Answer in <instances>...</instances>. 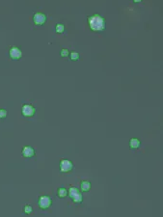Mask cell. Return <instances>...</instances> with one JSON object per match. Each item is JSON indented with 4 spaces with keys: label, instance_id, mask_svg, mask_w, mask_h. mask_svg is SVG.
Masks as SVG:
<instances>
[{
    "label": "cell",
    "instance_id": "1",
    "mask_svg": "<svg viewBox=\"0 0 163 217\" xmlns=\"http://www.w3.org/2000/svg\"><path fill=\"white\" fill-rule=\"evenodd\" d=\"M89 25L93 31H102L105 28V20L100 15H94L89 19Z\"/></svg>",
    "mask_w": 163,
    "mask_h": 217
},
{
    "label": "cell",
    "instance_id": "2",
    "mask_svg": "<svg viewBox=\"0 0 163 217\" xmlns=\"http://www.w3.org/2000/svg\"><path fill=\"white\" fill-rule=\"evenodd\" d=\"M68 195L74 203H77V204H78V203H81L83 200L82 194L80 193L79 190L77 189L76 187H73V186L70 187L68 190Z\"/></svg>",
    "mask_w": 163,
    "mask_h": 217
},
{
    "label": "cell",
    "instance_id": "3",
    "mask_svg": "<svg viewBox=\"0 0 163 217\" xmlns=\"http://www.w3.org/2000/svg\"><path fill=\"white\" fill-rule=\"evenodd\" d=\"M51 205H52V200L50 197L47 196V195H42V196L39 197L38 206L40 208L47 209L48 208H50Z\"/></svg>",
    "mask_w": 163,
    "mask_h": 217
},
{
    "label": "cell",
    "instance_id": "4",
    "mask_svg": "<svg viewBox=\"0 0 163 217\" xmlns=\"http://www.w3.org/2000/svg\"><path fill=\"white\" fill-rule=\"evenodd\" d=\"M59 168L62 173H70L73 169V163L70 159H62L60 161Z\"/></svg>",
    "mask_w": 163,
    "mask_h": 217
},
{
    "label": "cell",
    "instance_id": "5",
    "mask_svg": "<svg viewBox=\"0 0 163 217\" xmlns=\"http://www.w3.org/2000/svg\"><path fill=\"white\" fill-rule=\"evenodd\" d=\"M35 112H36V109L31 104H24L21 108V113L24 117H33Z\"/></svg>",
    "mask_w": 163,
    "mask_h": 217
},
{
    "label": "cell",
    "instance_id": "6",
    "mask_svg": "<svg viewBox=\"0 0 163 217\" xmlns=\"http://www.w3.org/2000/svg\"><path fill=\"white\" fill-rule=\"evenodd\" d=\"M33 20L36 25H39V26L42 25V24H45V22L47 21V16L42 13H36V14H34V16H33Z\"/></svg>",
    "mask_w": 163,
    "mask_h": 217
},
{
    "label": "cell",
    "instance_id": "7",
    "mask_svg": "<svg viewBox=\"0 0 163 217\" xmlns=\"http://www.w3.org/2000/svg\"><path fill=\"white\" fill-rule=\"evenodd\" d=\"M9 55L13 60H19V59L21 58V57H22V52H21V50L19 47H12L10 49Z\"/></svg>",
    "mask_w": 163,
    "mask_h": 217
},
{
    "label": "cell",
    "instance_id": "8",
    "mask_svg": "<svg viewBox=\"0 0 163 217\" xmlns=\"http://www.w3.org/2000/svg\"><path fill=\"white\" fill-rule=\"evenodd\" d=\"M35 154H36V152H35L34 148H32L31 146H25V147L22 149V155L26 158L33 157Z\"/></svg>",
    "mask_w": 163,
    "mask_h": 217
},
{
    "label": "cell",
    "instance_id": "9",
    "mask_svg": "<svg viewBox=\"0 0 163 217\" xmlns=\"http://www.w3.org/2000/svg\"><path fill=\"white\" fill-rule=\"evenodd\" d=\"M141 145V141L138 138H131L129 141V148L131 150H137Z\"/></svg>",
    "mask_w": 163,
    "mask_h": 217
},
{
    "label": "cell",
    "instance_id": "10",
    "mask_svg": "<svg viewBox=\"0 0 163 217\" xmlns=\"http://www.w3.org/2000/svg\"><path fill=\"white\" fill-rule=\"evenodd\" d=\"M91 187H92V184L90 181L88 180H82L80 183V189L82 190L83 192H88L91 190Z\"/></svg>",
    "mask_w": 163,
    "mask_h": 217
},
{
    "label": "cell",
    "instance_id": "11",
    "mask_svg": "<svg viewBox=\"0 0 163 217\" xmlns=\"http://www.w3.org/2000/svg\"><path fill=\"white\" fill-rule=\"evenodd\" d=\"M57 196L60 198H65L66 196H68V189L66 187H59L57 189Z\"/></svg>",
    "mask_w": 163,
    "mask_h": 217
},
{
    "label": "cell",
    "instance_id": "12",
    "mask_svg": "<svg viewBox=\"0 0 163 217\" xmlns=\"http://www.w3.org/2000/svg\"><path fill=\"white\" fill-rule=\"evenodd\" d=\"M33 211V208H32L31 205H25L23 208V212L25 213V214H30Z\"/></svg>",
    "mask_w": 163,
    "mask_h": 217
},
{
    "label": "cell",
    "instance_id": "13",
    "mask_svg": "<svg viewBox=\"0 0 163 217\" xmlns=\"http://www.w3.org/2000/svg\"><path fill=\"white\" fill-rule=\"evenodd\" d=\"M69 56H70V58L72 61H76V60H78L79 57H80L78 52H72V53H70Z\"/></svg>",
    "mask_w": 163,
    "mask_h": 217
},
{
    "label": "cell",
    "instance_id": "14",
    "mask_svg": "<svg viewBox=\"0 0 163 217\" xmlns=\"http://www.w3.org/2000/svg\"><path fill=\"white\" fill-rule=\"evenodd\" d=\"M64 29H65V26H64L63 24H57V25L55 26V31L57 32V33H59V34L63 33Z\"/></svg>",
    "mask_w": 163,
    "mask_h": 217
},
{
    "label": "cell",
    "instance_id": "15",
    "mask_svg": "<svg viewBox=\"0 0 163 217\" xmlns=\"http://www.w3.org/2000/svg\"><path fill=\"white\" fill-rule=\"evenodd\" d=\"M60 55H61L62 57H68L70 55V52L67 48H64L61 50V52H60Z\"/></svg>",
    "mask_w": 163,
    "mask_h": 217
},
{
    "label": "cell",
    "instance_id": "16",
    "mask_svg": "<svg viewBox=\"0 0 163 217\" xmlns=\"http://www.w3.org/2000/svg\"><path fill=\"white\" fill-rule=\"evenodd\" d=\"M7 110L6 109H0V119H5L7 117Z\"/></svg>",
    "mask_w": 163,
    "mask_h": 217
},
{
    "label": "cell",
    "instance_id": "17",
    "mask_svg": "<svg viewBox=\"0 0 163 217\" xmlns=\"http://www.w3.org/2000/svg\"><path fill=\"white\" fill-rule=\"evenodd\" d=\"M133 1L135 2V3H140L141 1H142V0H133Z\"/></svg>",
    "mask_w": 163,
    "mask_h": 217
}]
</instances>
